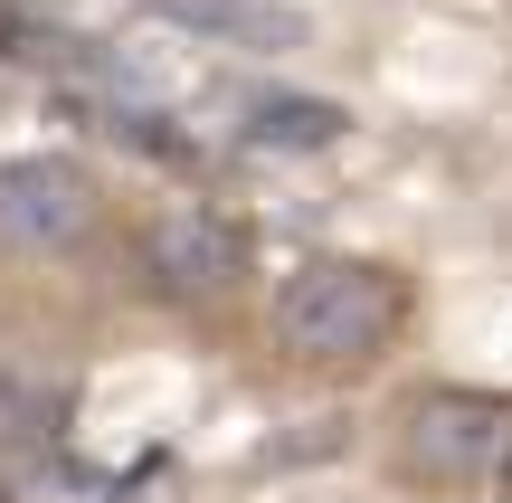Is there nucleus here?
I'll use <instances>...</instances> for the list:
<instances>
[{"label": "nucleus", "instance_id": "nucleus-1", "mask_svg": "<svg viewBox=\"0 0 512 503\" xmlns=\"http://www.w3.org/2000/svg\"><path fill=\"white\" fill-rule=\"evenodd\" d=\"M399 323H408V276L380 257H304L266 295V333L294 371H361L399 342Z\"/></svg>", "mask_w": 512, "mask_h": 503}, {"label": "nucleus", "instance_id": "nucleus-4", "mask_svg": "<svg viewBox=\"0 0 512 503\" xmlns=\"http://www.w3.org/2000/svg\"><path fill=\"white\" fill-rule=\"evenodd\" d=\"M95 228V181L67 152H29V162L0 171V247L19 257H57Z\"/></svg>", "mask_w": 512, "mask_h": 503}, {"label": "nucleus", "instance_id": "nucleus-5", "mask_svg": "<svg viewBox=\"0 0 512 503\" xmlns=\"http://www.w3.org/2000/svg\"><path fill=\"white\" fill-rule=\"evenodd\" d=\"M171 19H200V29H219V38H294V19L275 10V0H162Z\"/></svg>", "mask_w": 512, "mask_h": 503}, {"label": "nucleus", "instance_id": "nucleus-2", "mask_svg": "<svg viewBox=\"0 0 512 503\" xmlns=\"http://www.w3.org/2000/svg\"><path fill=\"white\" fill-rule=\"evenodd\" d=\"M389 466L408 485H437V494H465V485H494L512 466V399L494 390H418L389 428Z\"/></svg>", "mask_w": 512, "mask_h": 503}, {"label": "nucleus", "instance_id": "nucleus-3", "mask_svg": "<svg viewBox=\"0 0 512 503\" xmlns=\"http://www.w3.org/2000/svg\"><path fill=\"white\" fill-rule=\"evenodd\" d=\"M143 276H152V295H171V304H219V295H238V276H247V228L219 219V209H200V200H181V209H162V219L143 228Z\"/></svg>", "mask_w": 512, "mask_h": 503}]
</instances>
